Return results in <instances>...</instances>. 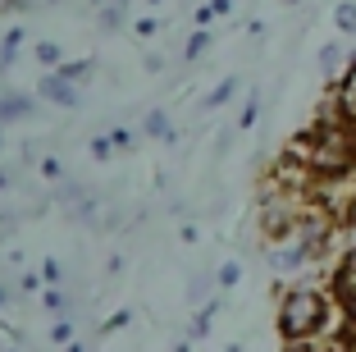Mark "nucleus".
I'll list each match as a JSON object with an SVG mask.
<instances>
[{
	"mask_svg": "<svg viewBox=\"0 0 356 352\" xmlns=\"http://www.w3.org/2000/svg\"><path fill=\"white\" fill-rule=\"evenodd\" d=\"M42 96L55 105H64V110H74L78 105V87L64 78V73H42Z\"/></svg>",
	"mask_w": 356,
	"mask_h": 352,
	"instance_id": "3",
	"label": "nucleus"
},
{
	"mask_svg": "<svg viewBox=\"0 0 356 352\" xmlns=\"http://www.w3.org/2000/svg\"><path fill=\"white\" fill-rule=\"evenodd\" d=\"M55 73H64L69 83H87V78H92V60H69V64H60Z\"/></svg>",
	"mask_w": 356,
	"mask_h": 352,
	"instance_id": "11",
	"label": "nucleus"
},
{
	"mask_svg": "<svg viewBox=\"0 0 356 352\" xmlns=\"http://www.w3.org/2000/svg\"><path fill=\"white\" fill-rule=\"evenodd\" d=\"M338 64H343V46H338V42H329L325 51H320V69H325L329 78H338Z\"/></svg>",
	"mask_w": 356,
	"mask_h": 352,
	"instance_id": "12",
	"label": "nucleus"
},
{
	"mask_svg": "<svg viewBox=\"0 0 356 352\" xmlns=\"http://www.w3.org/2000/svg\"><path fill=\"white\" fill-rule=\"evenodd\" d=\"M320 325H325V298H320V293H315V289L283 293V307H279L283 339H311Z\"/></svg>",
	"mask_w": 356,
	"mask_h": 352,
	"instance_id": "1",
	"label": "nucleus"
},
{
	"mask_svg": "<svg viewBox=\"0 0 356 352\" xmlns=\"http://www.w3.org/2000/svg\"><path fill=\"white\" fill-rule=\"evenodd\" d=\"M210 316H215V302H210V307H201V316L192 321V339H201V334H210Z\"/></svg>",
	"mask_w": 356,
	"mask_h": 352,
	"instance_id": "18",
	"label": "nucleus"
},
{
	"mask_svg": "<svg viewBox=\"0 0 356 352\" xmlns=\"http://www.w3.org/2000/svg\"><path fill=\"white\" fill-rule=\"evenodd\" d=\"M42 302H46V311H64V307H69L60 289H46V293H42Z\"/></svg>",
	"mask_w": 356,
	"mask_h": 352,
	"instance_id": "20",
	"label": "nucleus"
},
{
	"mask_svg": "<svg viewBox=\"0 0 356 352\" xmlns=\"http://www.w3.org/2000/svg\"><path fill=\"white\" fill-rule=\"evenodd\" d=\"M206 46H210V32L197 28V32L188 37V46H183V55H188V60H201V55H206Z\"/></svg>",
	"mask_w": 356,
	"mask_h": 352,
	"instance_id": "13",
	"label": "nucleus"
},
{
	"mask_svg": "<svg viewBox=\"0 0 356 352\" xmlns=\"http://www.w3.org/2000/svg\"><path fill=\"white\" fill-rule=\"evenodd\" d=\"M23 37H28L23 28H10L5 37H0V69H10V64L19 60V51H23Z\"/></svg>",
	"mask_w": 356,
	"mask_h": 352,
	"instance_id": "7",
	"label": "nucleus"
},
{
	"mask_svg": "<svg viewBox=\"0 0 356 352\" xmlns=\"http://www.w3.org/2000/svg\"><path fill=\"white\" fill-rule=\"evenodd\" d=\"M210 14H233V0H210Z\"/></svg>",
	"mask_w": 356,
	"mask_h": 352,
	"instance_id": "26",
	"label": "nucleus"
},
{
	"mask_svg": "<svg viewBox=\"0 0 356 352\" xmlns=\"http://www.w3.org/2000/svg\"><path fill=\"white\" fill-rule=\"evenodd\" d=\"M233 92H238V78H233V73H229V78H224V83L215 87V92H210V96H206V110H220L224 101H233Z\"/></svg>",
	"mask_w": 356,
	"mask_h": 352,
	"instance_id": "10",
	"label": "nucleus"
},
{
	"mask_svg": "<svg viewBox=\"0 0 356 352\" xmlns=\"http://www.w3.org/2000/svg\"><path fill=\"white\" fill-rule=\"evenodd\" d=\"M101 23L105 28H119V23H124V0H110V5L101 10Z\"/></svg>",
	"mask_w": 356,
	"mask_h": 352,
	"instance_id": "17",
	"label": "nucleus"
},
{
	"mask_svg": "<svg viewBox=\"0 0 356 352\" xmlns=\"http://www.w3.org/2000/svg\"><path fill=\"white\" fill-rule=\"evenodd\" d=\"M51 339H55V343H69V339H74V325H69V321H55Z\"/></svg>",
	"mask_w": 356,
	"mask_h": 352,
	"instance_id": "23",
	"label": "nucleus"
},
{
	"mask_svg": "<svg viewBox=\"0 0 356 352\" xmlns=\"http://www.w3.org/2000/svg\"><path fill=\"white\" fill-rule=\"evenodd\" d=\"M28 114H32V96H23V92H0V124L28 119Z\"/></svg>",
	"mask_w": 356,
	"mask_h": 352,
	"instance_id": "5",
	"label": "nucleus"
},
{
	"mask_svg": "<svg viewBox=\"0 0 356 352\" xmlns=\"http://www.w3.org/2000/svg\"><path fill=\"white\" fill-rule=\"evenodd\" d=\"M69 352H83V343H69Z\"/></svg>",
	"mask_w": 356,
	"mask_h": 352,
	"instance_id": "28",
	"label": "nucleus"
},
{
	"mask_svg": "<svg viewBox=\"0 0 356 352\" xmlns=\"http://www.w3.org/2000/svg\"><path fill=\"white\" fill-rule=\"evenodd\" d=\"M42 174L46 178H60V160H51V155H46V160H42Z\"/></svg>",
	"mask_w": 356,
	"mask_h": 352,
	"instance_id": "25",
	"label": "nucleus"
},
{
	"mask_svg": "<svg viewBox=\"0 0 356 352\" xmlns=\"http://www.w3.org/2000/svg\"><path fill=\"white\" fill-rule=\"evenodd\" d=\"M92 5H110V0H92Z\"/></svg>",
	"mask_w": 356,
	"mask_h": 352,
	"instance_id": "29",
	"label": "nucleus"
},
{
	"mask_svg": "<svg viewBox=\"0 0 356 352\" xmlns=\"http://www.w3.org/2000/svg\"><path fill=\"white\" fill-rule=\"evenodd\" d=\"M37 60H42L46 64V69H60V46H55V42H37Z\"/></svg>",
	"mask_w": 356,
	"mask_h": 352,
	"instance_id": "15",
	"label": "nucleus"
},
{
	"mask_svg": "<svg viewBox=\"0 0 356 352\" xmlns=\"http://www.w3.org/2000/svg\"><path fill=\"white\" fill-rule=\"evenodd\" d=\"M311 261V247L306 243H288V247H274L270 252V266L274 270H297V266H306Z\"/></svg>",
	"mask_w": 356,
	"mask_h": 352,
	"instance_id": "4",
	"label": "nucleus"
},
{
	"mask_svg": "<svg viewBox=\"0 0 356 352\" xmlns=\"http://www.w3.org/2000/svg\"><path fill=\"white\" fill-rule=\"evenodd\" d=\"M0 302H5V289H0Z\"/></svg>",
	"mask_w": 356,
	"mask_h": 352,
	"instance_id": "33",
	"label": "nucleus"
},
{
	"mask_svg": "<svg viewBox=\"0 0 356 352\" xmlns=\"http://www.w3.org/2000/svg\"><path fill=\"white\" fill-rule=\"evenodd\" d=\"M256 114H261V96H247V105H242V114H238V128H252L256 124Z\"/></svg>",
	"mask_w": 356,
	"mask_h": 352,
	"instance_id": "16",
	"label": "nucleus"
},
{
	"mask_svg": "<svg viewBox=\"0 0 356 352\" xmlns=\"http://www.w3.org/2000/svg\"><path fill=\"white\" fill-rule=\"evenodd\" d=\"M42 280H46V289H55V284H60V261H46V266H42Z\"/></svg>",
	"mask_w": 356,
	"mask_h": 352,
	"instance_id": "22",
	"label": "nucleus"
},
{
	"mask_svg": "<svg viewBox=\"0 0 356 352\" xmlns=\"http://www.w3.org/2000/svg\"><path fill=\"white\" fill-rule=\"evenodd\" d=\"M265 234H270V238H283V234H293V224H297V215H293V206H288V201H265Z\"/></svg>",
	"mask_w": 356,
	"mask_h": 352,
	"instance_id": "2",
	"label": "nucleus"
},
{
	"mask_svg": "<svg viewBox=\"0 0 356 352\" xmlns=\"http://www.w3.org/2000/svg\"><path fill=\"white\" fill-rule=\"evenodd\" d=\"M124 325H128V311H119V316H110V321H105V334H110V330H124Z\"/></svg>",
	"mask_w": 356,
	"mask_h": 352,
	"instance_id": "24",
	"label": "nucleus"
},
{
	"mask_svg": "<svg viewBox=\"0 0 356 352\" xmlns=\"http://www.w3.org/2000/svg\"><path fill=\"white\" fill-rule=\"evenodd\" d=\"M283 5H297V0H283Z\"/></svg>",
	"mask_w": 356,
	"mask_h": 352,
	"instance_id": "30",
	"label": "nucleus"
},
{
	"mask_svg": "<svg viewBox=\"0 0 356 352\" xmlns=\"http://www.w3.org/2000/svg\"><path fill=\"white\" fill-rule=\"evenodd\" d=\"M238 280H242V266H238V261H224L220 275H215V284H220V289H233Z\"/></svg>",
	"mask_w": 356,
	"mask_h": 352,
	"instance_id": "14",
	"label": "nucleus"
},
{
	"mask_svg": "<svg viewBox=\"0 0 356 352\" xmlns=\"http://www.w3.org/2000/svg\"><path fill=\"white\" fill-rule=\"evenodd\" d=\"M92 155H96V160H110V155H115V142H110V137H96V142H92Z\"/></svg>",
	"mask_w": 356,
	"mask_h": 352,
	"instance_id": "21",
	"label": "nucleus"
},
{
	"mask_svg": "<svg viewBox=\"0 0 356 352\" xmlns=\"http://www.w3.org/2000/svg\"><path fill=\"white\" fill-rule=\"evenodd\" d=\"M142 133L156 137V142H174V124H169L165 110H147V119H142Z\"/></svg>",
	"mask_w": 356,
	"mask_h": 352,
	"instance_id": "6",
	"label": "nucleus"
},
{
	"mask_svg": "<svg viewBox=\"0 0 356 352\" xmlns=\"http://www.w3.org/2000/svg\"><path fill=\"white\" fill-rule=\"evenodd\" d=\"M5 10H32V0H5Z\"/></svg>",
	"mask_w": 356,
	"mask_h": 352,
	"instance_id": "27",
	"label": "nucleus"
},
{
	"mask_svg": "<svg viewBox=\"0 0 356 352\" xmlns=\"http://www.w3.org/2000/svg\"><path fill=\"white\" fill-rule=\"evenodd\" d=\"M334 23H338V32H343V37H352V32H356V0H343V5H338V10H334Z\"/></svg>",
	"mask_w": 356,
	"mask_h": 352,
	"instance_id": "9",
	"label": "nucleus"
},
{
	"mask_svg": "<svg viewBox=\"0 0 356 352\" xmlns=\"http://www.w3.org/2000/svg\"><path fill=\"white\" fill-rule=\"evenodd\" d=\"M338 110H343V119H356V73H343V92H338Z\"/></svg>",
	"mask_w": 356,
	"mask_h": 352,
	"instance_id": "8",
	"label": "nucleus"
},
{
	"mask_svg": "<svg viewBox=\"0 0 356 352\" xmlns=\"http://www.w3.org/2000/svg\"><path fill=\"white\" fill-rule=\"evenodd\" d=\"M147 5H160V0H147Z\"/></svg>",
	"mask_w": 356,
	"mask_h": 352,
	"instance_id": "31",
	"label": "nucleus"
},
{
	"mask_svg": "<svg viewBox=\"0 0 356 352\" xmlns=\"http://www.w3.org/2000/svg\"><path fill=\"white\" fill-rule=\"evenodd\" d=\"M0 146H5V133H0Z\"/></svg>",
	"mask_w": 356,
	"mask_h": 352,
	"instance_id": "32",
	"label": "nucleus"
},
{
	"mask_svg": "<svg viewBox=\"0 0 356 352\" xmlns=\"http://www.w3.org/2000/svg\"><path fill=\"white\" fill-rule=\"evenodd\" d=\"M105 137H110V142H115L119 151H128V146H133V133H128L124 124H119V128H110V133H105Z\"/></svg>",
	"mask_w": 356,
	"mask_h": 352,
	"instance_id": "19",
	"label": "nucleus"
}]
</instances>
